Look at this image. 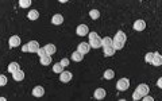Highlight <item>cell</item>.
<instances>
[{"mask_svg":"<svg viewBox=\"0 0 162 101\" xmlns=\"http://www.w3.org/2000/svg\"><path fill=\"white\" fill-rule=\"evenodd\" d=\"M150 90L149 88V85H146V84H139L137 86V89H135V92L133 93V100H141L142 97L145 96V94H147Z\"/></svg>","mask_w":162,"mask_h":101,"instance_id":"cell-1","label":"cell"},{"mask_svg":"<svg viewBox=\"0 0 162 101\" xmlns=\"http://www.w3.org/2000/svg\"><path fill=\"white\" fill-rule=\"evenodd\" d=\"M101 41L103 39L100 38L97 33H95V31L89 33V46L92 49H99V47H101Z\"/></svg>","mask_w":162,"mask_h":101,"instance_id":"cell-2","label":"cell"},{"mask_svg":"<svg viewBox=\"0 0 162 101\" xmlns=\"http://www.w3.org/2000/svg\"><path fill=\"white\" fill-rule=\"evenodd\" d=\"M129 88H130V80H129V78H120V80L118 81V84H116V89H118V90L124 92V90H127Z\"/></svg>","mask_w":162,"mask_h":101,"instance_id":"cell-3","label":"cell"},{"mask_svg":"<svg viewBox=\"0 0 162 101\" xmlns=\"http://www.w3.org/2000/svg\"><path fill=\"white\" fill-rule=\"evenodd\" d=\"M77 51H80L81 54H87V53H89L91 51V46H89V43H87V42H81L77 46Z\"/></svg>","mask_w":162,"mask_h":101,"instance_id":"cell-4","label":"cell"},{"mask_svg":"<svg viewBox=\"0 0 162 101\" xmlns=\"http://www.w3.org/2000/svg\"><path fill=\"white\" fill-rule=\"evenodd\" d=\"M150 65H154V66H161L162 65V57L159 53H153V59H151V63Z\"/></svg>","mask_w":162,"mask_h":101,"instance_id":"cell-5","label":"cell"},{"mask_svg":"<svg viewBox=\"0 0 162 101\" xmlns=\"http://www.w3.org/2000/svg\"><path fill=\"white\" fill-rule=\"evenodd\" d=\"M134 30L135 31H143V30L146 28V22L142 20V19H139V20H135V23H134Z\"/></svg>","mask_w":162,"mask_h":101,"instance_id":"cell-6","label":"cell"},{"mask_svg":"<svg viewBox=\"0 0 162 101\" xmlns=\"http://www.w3.org/2000/svg\"><path fill=\"white\" fill-rule=\"evenodd\" d=\"M27 46H29V53H38V50H39V46H38L37 41H30L27 43Z\"/></svg>","mask_w":162,"mask_h":101,"instance_id":"cell-7","label":"cell"},{"mask_svg":"<svg viewBox=\"0 0 162 101\" xmlns=\"http://www.w3.org/2000/svg\"><path fill=\"white\" fill-rule=\"evenodd\" d=\"M72 77H73V74L70 72H62L59 74V80H61V82H69L72 80Z\"/></svg>","mask_w":162,"mask_h":101,"instance_id":"cell-8","label":"cell"},{"mask_svg":"<svg viewBox=\"0 0 162 101\" xmlns=\"http://www.w3.org/2000/svg\"><path fill=\"white\" fill-rule=\"evenodd\" d=\"M115 41H118V42H120V43H123L124 45L126 43V41H127V37H126V34L123 33V31H118L116 33V35H115Z\"/></svg>","mask_w":162,"mask_h":101,"instance_id":"cell-9","label":"cell"},{"mask_svg":"<svg viewBox=\"0 0 162 101\" xmlns=\"http://www.w3.org/2000/svg\"><path fill=\"white\" fill-rule=\"evenodd\" d=\"M76 33H77V35H80V37L87 35L88 34V26L87 24H80L79 27H77V30H76Z\"/></svg>","mask_w":162,"mask_h":101,"instance_id":"cell-10","label":"cell"},{"mask_svg":"<svg viewBox=\"0 0 162 101\" xmlns=\"http://www.w3.org/2000/svg\"><path fill=\"white\" fill-rule=\"evenodd\" d=\"M93 97H95L96 100H103L104 97H105V90H104L103 88H99L95 90V94H93Z\"/></svg>","mask_w":162,"mask_h":101,"instance_id":"cell-11","label":"cell"},{"mask_svg":"<svg viewBox=\"0 0 162 101\" xmlns=\"http://www.w3.org/2000/svg\"><path fill=\"white\" fill-rule=\"evenodd\" d=\"M19 45H21V38L18 35H12L10 38V47H16Z\"/></svg>","mask_w":162,"mask_h":101,"instance_id":"cell-12","label":"cell"},{"mask_svg":"<svg viewBox=\"0 0 162 101\" xmlns=\"http://www.w3.org/2000/svg\"><path fill=\"white\" fill-rule=\"evenodd\" d=\"M43 49H45L46 54L47 55H53L55 51H57V47L54 46V45H51V43H49V45H46V46H43Z\"/></svg>","mask_w":162,"mask_h":101,"instance_id":"cell-13","label":"cell"},{"mask_svg":"<svg viewBox=\"0 0 162 101\" xmlns=\"http://www.w3.org/2000/svg\"><path fill=\"white\" fill-rule=\"evenodd\" d=\"M45 94V89L42 88V86H35V88L33 89V96L35 97H42Z\"/></svg>","mask_w":162,"mask_h":101,"instance_id":"cell-14","label":"cell"},{"mask_svg":"<svg viewBox=\"0 0 162 101\" xmlns=\"http://www.w3.org/2000/svg\"><path fill=\"white\" fill-rule=\"evenodd\" d=\"M62 22H64V18H62V15H59V14H55V15L51 18V23H53V24L58 26V24H61Z\"/></svg>","mask_w":162,"mask_h":101,"instance_id":"cell-15","label":"cell"},{"mask_svg":"<svg viewBox=\"0 0 162 101\" xmlns=\"http://www.w3.org/2000/svg\"><path fill=\"white\" fill-rule=\"evenodd\" d=\"M72 59H73L75 62H81L84 59V54H81L80 51H75V53L72 54Z\"/></svg>","mask_w":162,"mask_h":101,"instance_id":"cell-16","label":"cell"},{"mask_svg":"<svg viewBox=\"0 0 162 101\" xmlns=\"http://www.w3.org/2000/svg\"><path fill=\"white\" fill-rule=\"evenodd\" d=\"M12 78L15 81H22L25 78V72H22V70H18V72L12 73Z\"/></svg>","mask_w":162,"mask_h":101,"instance_id":"cell-17","label":"cell"},{"mask_svg":"<svg viewBox=\"0 0 162 101\" xmlns=\"http://www.w3.org/2000/svg\"><path fill=\"white\" fill-rule=\"evenodd\" d=\"M18 70H21V66H19V63L18 62H12L8 65V72L10 73H15Z\"/></svg>","mask_w":162,"mask_h":101,"instance_id":"cell-18","label":"cell"},{"mask_svg":"<svg viewBox=\"0 0 162 101\" xmlns=\"http://www.w3.org/2000/svg\"><path fill=\"white\" fill-rule=\"evenodd\" d=\"M116 53V50L113 49V46H109V47H104V55L105 57H111Z\"/></svg>","mask_w":162,"mask_h":101,"instance_id":"cell-19","label":"cell"},{"mask_svg":"<svg viewBox=\"0 0 162 101\" xmlns=\"http://www.w3.org/2000/svg\"><path fill=\"white\" fill-rule=\"evenodd\" d=\"M27 18H29L30 20H37L38 18H39V14H38L37 9H31L29 12V15H27Z\"/></svg>","mask_w":162,"mask_h":101,"instance_id":"cell-20","label":"cell"},{"mask_svg":"<svg viewBox=\"0 0 162 101\" xmlns=\"http://www.w3.org/2000/svg\"><path fill=\"white\" fill-rule=\"evenodd\" d=\"M51 62H53V61H51V55H43V57H41V63L42 65L47 66V65H50Z\"/></svg>","mask_w":162,"mask_h":101,"instance_id":"cell-21","label":"cell"},{"mask_svg":"<svg viewBox=\"0 0 162 101\" xmlns=\"http://www.w3.org/2000/svg\"><path fill=\"white\" fill-rule=\"evenodd\" d=\"M101 46H103V47L112 46V39L109 38V37H105V38H103V41H101Z\"/></svg>","mask_w":162,"mask_h":101,"instance_id":"cell-22","label":"cell"},{"mask_svg":"<svg viewBox=\"0 0 162 101\" xmlns=\"http://www.w3.org/2000/svg\"><path fill=\"white\" fill-rule=\"evenodd\" d=\"M53 72L57 73V74H61V73L64 72V66L61 65V63H55L53 66Z\"/></svg>","mask_w":162,"mask_h":101,"instance_id":"cell-23","label":"cell"},{"mask_svg":"<svg viewBox=\"0 0 162 101\" xmlns=\"http://www.w3.org/2000/svg\"><path fill=\"white\" fill-rule=\"evenodd\" d=\"M89 16H91L92 20H96V19H99V18H100L99 9H92L91 12H89Z\"/></svg>","mask_w":162,"mask_h":101,"instance_id":"cell-24","label":"cell"},{"mask_svg":"<svg viewBox=\"0 0 162 101\" xmlns=\"http://www.w3.org/2000/svg\"><path fill=\"white\" fill-rule=\"evenodd\" d=\"M113 76H115V73H113V70H111V69L105 70V73H104V78H105V80H111V78H113Z\"/></svg>","mask_w":162,"mask_h":101,"instance_id":"cell-25","label":"cell"},{"mask_svg":"<svg viewBox=\"0 0 162 101\" xmlns=\"http://www.w3.org/2000/svg\"><path fill=\"white\" fill-rule=\"evenodd\" d=\"M112 46H113V49L115 50H122L123 49V43H120V42H118V41H115V39H112Z\"/></svg>","mask_w":162,"mask_h":101,"instance_id":"cell-26","label":"cell"},{"mask_svg":"<svg viewBox=\"0 0 162 101\" xmlns=\"http://www.w3.org/2000/svg\"><path fill=\"white\" fill-rule=\"evenodd\" d=\"M19 5H21L22 8H27L31 5V0H21L19 1Z\"/></svg>","mask_w":162,"mask_h":101,"instance_id":"cell-27","label":"cell"},{"mask_svg":"<svg viewBox=\"0 0 162 101\" xmlns=\"http://www.w3.org/2000/svg\"><path fill=\"white\" fill-rule=\"evenodd\" d=\"M151 59H153V53H147L145 57V61L147 63H151Z\"/></svg>","mask_w":162,"mask_h":101,"instance_id":"cell-28","label":"cell"},{"mask_svg":"<svg viewBox=\"0 0 162 101\" xmlns=\"http://www.w3.org/2000/svg\"><path fill=\"white\" fill-rule=\"evenodd\" d=\"M5 84H7V78H5L4 74H1V76H0V85H1V86H4Z\"/></svg>","mask_w":162,"mask_h":101,"instance_id":"cell-29","label":"cell"},{"mask_svg":"<svg viewBox=\"0 0 162 101\" xmlns=\"http://www.w3.org/2000/svg\"><path fill=\"white\" fill-rule=\"evenodd\" d=\"M38 55H39V57L47 55V54H46V51H45V49H43V47H39V50H38Z\"/></svg>","mask_w":162,"mask_h":101,"instance_id":"cell-30","label":"cell"},{"mask_svg":"<svg viewBox=\"0 0 162 101\" xmlns=\"http://www.w3.org/2000/svg\"><path fill=\"white\" fill-rule=\"evenodd\" d=\"M59 63H61V65H62V66L65 67V66H68V65H69V59H68V58H64Z\"/></svg>","mask_w":162,"mask_h":101,"instance_id":"cell-31","label":"cell"},{"mask_svg":"<svg viewBox=\"0 0 162 101\" xmlns=\"http://www.w3.org/2000/svg\"><path fill=\"white\" fill-rule=\"evenodd\" d=\"M142 98H143V100H145V101H153V100H154V98H153V97H151V96H146V94H145V96H143V97H142Z\"/></svg>","mask_w":162,"mask_h":101,"instance_id":"cell-32","label":"cell"},{"mask_svg":"<svg viewBox=\"0 0 162 101\" xmlns=\"http://www.w3.org/2000/svg\"><path fill=\"white\" fill-rule=\"evenodd\" d=\"M22 51H25V53H29V46H27V45L22 46Z\"/></svg>","mask_w":162,"mask_h":101,"instance_id":"cell-33","label":"cell"},{"mask_svg":"<svg viewBox=\"0 0 162 101\" xmlns=\"http://www.w3.org/2000/svg\"><path fill=\"white\" fill-rule=\"evenodd\" d=\"M157 85H158V88H162V78H161V77L158 78V82H157Z\"/></svg>","mask_w":162,"mask_h":101,"instance_id":"cell-34","label":"cell"}]
</instances>
